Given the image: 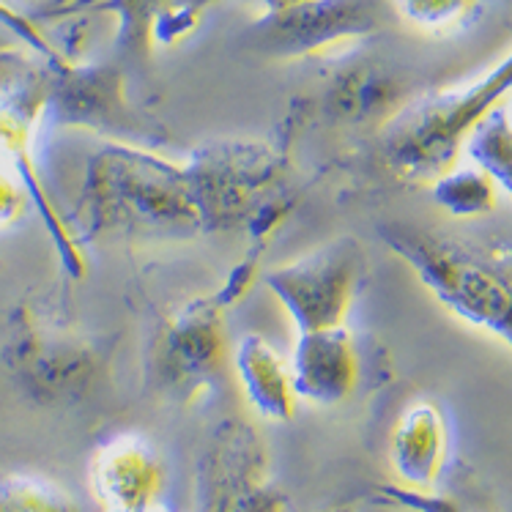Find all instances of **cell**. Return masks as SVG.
Here are the masks:
<instances>
[{
  "label": "cell",
  "mask_w": 512,
  "mask_h": 512,
  "mask_svg": "<svg viewBox=\"0 0 512 512\" xmlns=\"http://www.w3.org/2000/svg\"><path fill=\"white\" fill-rule=\"evenodd\" d=\"M77 211L85 233L195 236L206 230L192 168L159 162L135 146H110L88 162Z\"/></svg>",
  "instance_id": "cell-1"
},
{
  "label": "cell",
  "mask_w": 512,
  "mask_h": 512,
  "mask_svg": "<svg viewBox=\"0 0 512 512\" xmlns=\"http://www.w3.org/2000/svg\"><path fill=\"white\" fill-rule=\"evenodd\" d=\"M512 91V53L477 83L417 99L389 121L384 159L411 184H433L458 165L460 151L485 115Z\"/></svg>",
  "instance_id": "cell-2"
},
{
  "label": "cell",
  "mask_w": 512,
  "mask_h": 512,
  "mask_svg": "<svg viewBox=\"0 0 512 512\" xmlns=\"http://www.w3.org/2000/svg\"><path fill=\"white\" fill-rule=\"evenodd\" d=\"M381 241L452 315L512 348V274L460 241L403 222L381 225Z\"/></svg>",
  "instance_id": "cell-3"
},
{
  "label": "cell",
  "mask_w": 512,
  "mask_h": 512,
  "mask_svg": "<svg viewBox=\"0 0 512 512\" xmlns=\"http://www.w3.org/2000/svg\"><path fill=\"white\" fill-rule=\"evenodd\" d=\"M3 362L28 398L42 406H61L83 400L94 389L107 354L58 307L44 299H25L11 313Z\"/></svg>",
  "instance_id": "cell-4"
},
{
  "label": "cell",
  "mask_w": 512,
  "mask_h": 512,
  "mask_svg": "<svg viewBox=\"0 0 512 512\" xmlns=\"http://www.w3.org/2000/svg\"><path fill=\"white\" fill-rule=\"evenodd\" d=\"M220 296L184 304L168 315L148 345V389L165 403L189 406L206 395L228 365V335Z\"/></svg>",
  "instance_id": "cell-5"
},
{
  "label": "cell",
  "mask_w": 512,
  "mask_h": 512,
  "mask_svg": "<svg viewBox=\"0 0 512 512\" xmlns=\"http://www.w3.org/2000/svg\"><path fill=\"white\" fill-rule=\"evenodd\" d=\"M367 258L351 236L324 244L321 250L277 266L263 280L280 299L299 332L343 326L356 293L365 283Z\"/></svg>",
  "instance_id": "cell-6"
},
{
  "label": "cell",
  "mask_w": 512,
  "mask_h": 512,
  "mask_svg": "<svg viewBox=\"0 0 512 512\" xmlns=\"http://www.w3.org/2000/svg\"><path fill=\"white\" fill-rule=\"evenodd\" d=\"M195 512H285L261 436L241 419L217 425L198 466Z\"/></svg>",
  "instance_id": "cell-7"
},
{
  "label": "cell",
  "mask_w": 512,
  "mask_h": 512,
  "mask_svg": "<svg viewBox=\"0 0 512 512\" xmlns=\"http://www.w3.org/2000/svg\"><path fill=\"white\" fill-rule=\"evenodd\" d=\"M392 14V0H304L266 11V17L252 25V47L280 58L318 55L381 31Z\"/></svg>",
  "instance_id": "cell-8"
},
{
  "label": "cell",
  "mask_w": 512,
  "mask_h": 512,
  "mask_svg": "<svg viewBox=\"0 0 512 512\" xmlns=\"http://www.w3.org/2000/svg\"><path fill=\"white\" fill-rule=\"evenodd\" d=\"M88 485L102 512H154L162 507L165 463L151 441L121 433L96 447Z\"/></svg>",
  "instance_id": "cell-9"
},
{
  "label": "cell",
  "mask_w": 512,
  "mask_h": 512,
  "mask_svg": "<svg viewBox=\"0 0 512 512\" xmlns=\"http://www.w3.org/2000/svg\"><path fill=\"white\" fill-rule=\"evenodd\" d=\"M291 376L299 400L313 406L335 408L351 398L362 381V356L345 324L299 332Z\"/></svg>",
  "instance_id": "cell-10"
},
{
  "label": "cell",
  "mask_w": 512,
  "mask_h": 512,
  "mask_svg": "<svg viewBox=\"0 0 512 512\" xmlns=\"http://www.w3.org/2000/svg\"><path fill=\"white\" fill-rule=\"evenodd\" d=\"M450 450L447 422L439 406L414 403L408 406L389 436L392 471L408 491H430L439 482Z\"/></svg>",
  "instance_id": "cell-11"
},
{
  "label": "cell",
  "mask_w": 512,
  "mask_h": 512,
  "mask_svg": "<svg viewBox=\"0 0 512 512\" xmlns=\"http://www.w3.org/2000/svg\"><path fill=\"white\" fill-rule=\"evenodd\" d=\"M233 367L250 400V406L263 419L288 422L299 408V395L293 387L291 362H285L280 351L261 335H244L233 351Z\"/></svg>",
  "instance_id": "cell-12"
},
{
  "label": "cell",
  "mask_w": 512,
  "mask_h": 512,
  "mask_svg": "<svg viewBox=\"0 0 512 512\" xmlns=\"http://www.w3.org/2000/svg\"><path fill=\"white\" fill-rule=\"evenodd\" d=\"M214 0H105L102 11L118 17V50L146 55L154 42H176L198 25Z\"/></svg>",
  "instance_id": "cell-13"
},
{
  "label": "cell",
  "mask_w": 512,
  "mask_h": 512,
  "mask_svg": "<svg viewBox=\"0 0 512 512\" xmlns=\"http://www.w3.org/2000/svg\"><path fill=\"white\" fill-rule=\"evenodd\" d=\"M471 162L493 178V184L512 198V118L502 105L482 118L466 140Z\"/></svg>",
  "instance_id": "cell-14"
},
{
  "label": "cell",
  "mask_w": 512,
  "mask_h": 512,
  "mask_svg": "<svg viewBox=\"0 0 512 512\" xmlns=\"http://www.w3.org/2000/svg\"><path fill=\"white\" fill-rule=\"evenodd\" d=\"M430 189H433V200L441 209H447L452 217H463V220L491 214L496 209V192H499L493 178L477 165H471V168L455 165L444 176L436 178Z\"/></svg>",
  "instance_id": "cell-15"
},
{
  "label": "cell",
  "mask_w": 512,
  "mask_h": 512,
  "mask_svg": "<svg viewBox=\"0 0 512 512\" xmlns=\"http://www.w3.org/2000/svg\"><path fill=\"white\" fill-rule=\"evenodd\" d=\"M0 512H80V507L47 477L0 469Z\"/></svg>",
  "instance_id": "cell-16"
},
{
  "label": "cell",
  "mask_w": 512,
  "mask_h": 512,
  "mask_svg": "<svg viewBox=\"0 0 512 512\" xmlns=\"http://www.w3.org/2000/svg\"><path fill=\"white\" fill-rule=\"evenodd\" d=\"M392 3L408 22L433 31L458 25L480 6V0H392Z\"/></svg>",
  "instance_id": "cell-17"
},
{
  "label": "cell",
  "mask_w": 512,
  "mask_h": 512,
  "mask_svg": "<svg viewBox=\"0 0 512 512\" xmlns=\"http://www.w3.org/2000/svg\"><path fill=\"white\" fill-rule=\"evenodd\" d=\"M25 209H28V184L6 159H0V228L20 220Z\"/></svg>",
  "instance_id": "cell-18"
},
{
  "label": "cell",
  "mask_w": 512,
  "mask_h": 512,
  "mask_svg": "<svg viewBox=\"0 0 512 512\" xmlns=\"http://www.w3.org/2000/svg\"><path fill=\"white\" fill-rule=\"evenodd\" d=\"M376 493L381 502L398 504V507L411 512H463L458 504L444 499V496H436L430 491H408L403 485H381Z\"/></svg>",
  "instance_id": "cell-19"
},
{
  "label": "cell",
  "mask_w": 512,
  "mask_h": 512,
  "mask_svg": "<svg viewBox=\"0 0 512 512\" xmlns=\"http://www.w3.org/2000/svg\"><path fill=\"white\" fill-rule=\"evenodd\" d=\"M154 512H170V510H168V507H157V510H154Z\"/></svg>",
  "instance_id": "cell-20"
},
{
  "label": "cell",
  "mask_w": 512,
  "mask_h": 512,
  "mask_svg": "<svg viewBox=\"0 0 512 512\" xmlns=\"http://www.w3.org/2000/svg\"><path fill=\"white\" fill-rule=\"evenodd\" d=\"M329 512H351V510H329Z\"/></svg>",
  "instance_id": "cell-21"
},
{
  "label": "cell",
  "mask_w": 512,
  "mask_h": 512,
  "mask_svg": "<svg viewBox=\"0 0 512 512\" xmlns=\"http://www.w3.org/2000/svg\"><path fill=\"white\" fill-rule=\"evenodd\" d=\"M510 118H512V110H510Z\"/></svg>",
  "instance_id": "cell-22"
}]
</instances>
